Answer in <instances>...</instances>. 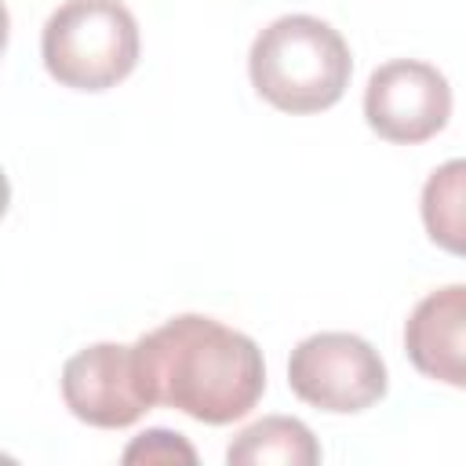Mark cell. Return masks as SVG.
Here are the masks:
<instances>
[{"label":"cell","instance_id":"obj_1","mask_svg":"<svg viewBox=\"0 0 466 466\" xmlns=\"http://www.w3.org/2000/svg\"><path fill=\"white\" fill-rule=\"evenodd\" d=\"M135 353L153 404L208 426L244 419L266 390V360L255 339L200 313L164 320L135 342Z\"/></svg>","mask_w":466,"mask_h":466},{"label":"cell","instance_id":"obj_2","mask_svg":"<svg viewBox=\"0 0 466 466\" xmlns=\"http://www.w3.org/2000/svg\"><path fill=\"white\" fill-rule=\"evenodd\" d=\"M251 87L280 113L331 109L353 73L350 44L339 29L313 15H284L269 22L248 55Z\"/></svg>","mask_w":466,"mask_h":466},{"label":"cell","instance_id":"obj_3","mask_svg":"<svg viewBox=\"0 0 466 466\" xmlns=\"http://www.w3.org/2000/svg\"><path fill=\"white\" fill-rule=\"evenodd\" d=\"M40 58L62 87H116L138 62V22L120 0H66L44 22Z\"/></svg>","mask_w":466,"mask_h":466},{"label":"cell","instance_id":"obj_4","mask_svg":"<svg viewBox=\"0 0 466 466\" xmlns=\"http://www.w3.org/2000/svg\"><path fill=\"white\" fill-rule=\"evenodd\" d=\"M291 393L331 415H353L386 397V364L379 350L350 331H317L291 350L288 360Z\"/></svg>","mask_w":466,"mask_h":466},{"label":"cell","instance_id":"obj_5","mask_svg":"<svg viewBox=\"0 0 466 466\" xmlns=\"http://www.w3.org/2000/svg\"><path fill=\"white\" fill-rule=\"evenodd\" d=\"M448 116L451 87L437 66L419 58H393L368 76L364 120L379 138L419 146L444 131Z\"/></svg>","mask_w":466,"mask_h":466},{"label":"cell","instance_id":"obj_6","mask_svg":"<svg viewBox=\"0 0 466 466\" xmlns=\"http://www.w3.org/2000/svg\"><path fill=\"white\" fill-rule=\"evenodd\" d=\"M62 400L80 422L98 430L135 426L153 408L138 353L120 342H95L73 353L62 368Z\"/></svg>","mask_w":466,"mask_h":466},{"label":"cell","instance_id":"obj_7","mask_svg":"<svg viewBox=\"0 0 466 466\" xmlns=\"http://www.w3.org/2000/svg\"><path fill=\"white\" fill-rule=\"evenodd\" d=\"M404 353L419 375L466 390V284L419 299L404 324Z\"/></svg>","mask_w":466,"mask_h":466},{"label":"cell","instance_id":"obj_8","mask_svg":"<svg viewBox=\"0 0 466 466\" xmlns=\"http://www.w3.org/2000/svg\"><path fill=\"white\" fill-rule=\"evenodd\" d=\"M226 462L229 466H266V462L313 466L320 462V444L306 422L291 415H266L229 441Z\"/></svg>","mask_w":466,"mask_h":466},{"label":"cell","instance_id":"obj_9","mask_svg":"<svg viewBox=\"0 0 466 466\" xmlns=\"http://www.w3.org/2000/svg\"><path fill=\"white\" fill-rule=\"evenodd\" d=\"M419 211L430 240L466 258V157L433 167V175L422 186Z\"/></svg>","mask_w":466,"mask_h":466},{"label":"cell","instance_id":"obj_10","mask_svg":"<svg viewBox=\"0 0 466 466\" xmlns=\"http://www.w3.org/2000/svg\"><path fill=\"white\" fill-rule=\"evenodd\" d=\"M124 462H197V451L182 433L146 430L124 448Z\"/></svg>","mask_w":466,"mask_h":466}]
</instances>
